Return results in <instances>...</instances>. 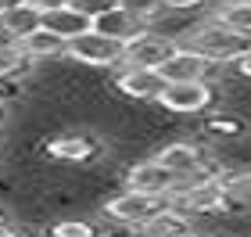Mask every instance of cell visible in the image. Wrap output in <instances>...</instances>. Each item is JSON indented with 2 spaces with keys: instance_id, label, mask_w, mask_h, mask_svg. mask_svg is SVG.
<instances>
[{
  "instance_id": "obj_1",
  "label": "cell",
  "mask_w": 251,
  "mask_h": 237,
  "mask_svg": "<svg viewBox=\"0 0 251 237\" xmlns=\"http://www.w3.org/2000/svg\"><path fill=\"white\" fill-rule=\"evenodd\" d=\"M187 47L190 51H198L201 58H208L212 65H226V61H241L244 54H251V40L244 36H237V32H230L226 26H219V22H204V26L198 29H190V36H187Z\"/></svg>"
},
{
  "instance_id": "obj_2",
  "label": "cell",
  "mask_w": 251,
  "mask_h": 237,
  "mask_svg": "<svg viewBox=\"0 0 251 237\" xmlns=\"http://www.w3.org/2000/svg\"><path fill=\"white\" fill-rule=\"evenodd\" d=\"M173 205L169 198H158V194H140V190H122L119 198H111L104 205V216L111 223H119V227H147L154 216H162V212Z\"/></svg>"
},
{
  "instance_id": "obj_3",
  "label": "cell",
  "mask_w": 251,
  "mask_h": 237,
  "mask_svg": "<svg viewBox=\"0 0 251 237\" xmlns=\"http://www.w3.org/2000/svg\"><path fill=\"white\" fill-rule=\"evenodd\" d=\"M179 47L162 32H140L133 43H126V69H151V72H162L165 61L173 58Z\"/></svg>"
},
{
  "instance_id": "obj_4",
  "label": "cell",
  "mask_w": 251,
  "mask_h": 237,
  "mask_svg": "<svg viewBox=\"0 0 251 237\" xmlns=\"http://www.w3.org/2000/svg\"><path fill=\"white\" fill-rule=\"evenodd\" d=\"M68 58H75L83 65H126V43L94 29V32L68 43Z\"/></svg>"
},
{
  "instance_id": "obj_5",
  "label": "cell",
  "mask_w": 251,
  "mask_h": 237,
  "mask_svg": "<svg viewBox=\"0 0 251 237\" xmlns=\"http://www.w3.org/2000/svg\"><path fill=\"white\" fill-rule=\"evenodd\" d=\"M212 97L215 94L208 83H165L154 105H162L165 111H179V115H198L212 105Z\"/></svg>"
},
{
  "instance_id": "obj_6",
  "label": "cell",
  "mask_w": 251,
  "mask_h": 237,
  "mask_svg": "<svg viewBox=\"0 0 251 237\" xmlns=\"http://www.w3.org/2000/svg\"><path fill=\"white\" fill-rule=\"evenodd\" d=\"M176 184H179V176H173L162 162H158V158L136 162V165L129 169V173H126V190H140V194H158V198H169Z\"/></svg>"
},
{
  "instance_id": "obj_7",
  "label": "cell",
  "mask_w": 251,
  "mask_h": 237,
  "mask_svg": "<svg viewBox=\"0 0 251 237\" xmlns=\"http://www.w3.org/2000/svg\"><path fill=\"white\" fill-rule=\"evenodd\" d=\"M215 69V65L208 58H201L198 51H190V47H179L173 58L165 61V69H162V79L165 83H208V72Z\"/></svg>"
},
{
  "instance_id": "obj_8",
  "label": "cell",
  "mask_w": 251,
  "mask_h": 237,
  "mask_svg": "<svg viewBox=\"0 0 251 237\" xmlns=\"http://www.w3.org/2000/svg\"><path fill=\"white\" fill-rule=\"evenodd\" d=\"M43 26L50 32H58L65 43H72L79 36H86V32H94V18L86 15V11H79L75 4H65V7H54L43 15Z\"/></svg>"
},
{
  "instance_id": "obj_9",
  "label": "cell",
  "mask_w": 251,
  "mask_h": 237,
  "mask_svg": "<svg viewBox=\"0 0 251 237\" xmlns=\"http://www.w3.org/2000/svg\"><path fill=\"white\" fill-rule=\"evenodd\" d=\"M115 83L126 97H136V101H158V94L165 90L162 72H151V69H122Z\"/></svg>"
},
{
  "instance_id": "obj_10",
  "label": "cell",
  "mask_w": 251,
  "mask_h": 237,
  "mask_svg": "<svg viewBox=\"0 0 251 237\" xmlns=\"http://www.w3.org/2000/svg\"><path fill=\"white\" fill-rule=\"evenodd\" d=\"M94 29L104 32V36H111V40H119V43H133L140 32H147L144 22H136L129 11H122V7H111L108 15L94 18Z\"/></svg>"
},
{
  "instance_id": "obj_11",
  "label": "cell",
  "mask_w": 251,
  "mask_h": 237,
  "mask_svg": "<svg viewBox=\"0 0 251 237\" xmlns=\"http://www.w3.org/2000/svg\"><path fill=\"white\" fill-rule=\"evenodd\" d=\"M158 162H162L173 176H194V173H201L204 162H201V151L194 148V144H169V148L158 151Z\"/></svg>"
},
{
  "instance_id": "obj_12",
  "label": "cell",
  "mask_w": 251,
  "mask_h": 237,
  "mask_svg": "<svg viewBox=\"0 0 251 237\" xmlns=\"http://www.w3.org/2000/svg\"><path fill=\"white\" fill-rule=\"evenodd\" d=\"M40 26H43V11L32 7L29 0H25V4H18V7H11L7 15L0 18V29H4L11 40H18V43L25 40L29 32H36Z\"/></svg>"
},
{
  "instance_id": "obj_13",
  "label": "cell",
  "mask_w": 251,
  "mask_h": 237,
  "mask_svg": "<svg viewBox=\"0 0 251 237\" xmlns=\"http://www.w3.org/2000/svg\"><path fill=\"white\" fill-rule=\"evenodd\" d=\"M100 151V144L94 137H58V140H50L47 144V155L50 158H58V162H90Z\"/></svg>"
},
{
  "instance_id": "obj_14",
  "label": "cell",
  "mask_w": 251,
  "mask_h": 237,
  "mask_svg": "<svg viewBox=\"0 0 251 237\" xmlns=\"http://www.w3.org/2000/svg\"><path fill=\"white\" fill-rule=\"evenodd\" d=\"M18 47L25 51L29 58H58V54H68V43L58 36V32H50L47 26H40L36 32H29Z\"/></svg>"
},
{
  "instance_id": "obj_15",
  "label": "cell",
  "mask_w": 251,
  "mask_h": 237,
  "mask_svg": "<svg viewBox=\"0 0 251 237\" xmlns=\"http://www.w3.org/2000/svg\"><path fill=\"white\" fill-rule=\"evenodd\" d=\"M140 234H144V237H190V219H187L179 209L169 205L162 216H154Z\"/></svg>"
},
{
  "instance_id": "obj_16",
  "label": "cell",
  "mask_w": 251,
  "mask_h": 237,
  "mask_svg": "<svg viewBox=\"0 0 251 237\" xmlns=\"http://www.w3.org/2000/svg\"><path fill=\"white\" fill-rule=\"evenodd\" d=\"M215 22L226 26L230 32H237V36L251 40V7L248 4H219L215 7Z\"/></svg>"
},
{
  "instance_id": "obj_17",
  "label": "cell",
  "mask_w": 251,
  "mask_h": 237,
  "mask_svg": "<svg viewBox=\"0 0 251 237\" xmlns=\"http://www.w3.org/2000/svg\"><path fill=\"white\" fill-rule=\"evenodd\" d=\"M50 237H100V230L90 219H61V223H54Z\"/></svg>"
},
{
  "instance_id": "obj_18",
  "label": "cell",
  "mask_w": 251,
  "mask_h": 237,
  "mask_svg": "<svg viewBox=\"0 0 251 237\" xmlns=\"http://www.w3.org/2000/svg\"><path fill=\"white\" fill-rule=\"evenodd\" d=\"M25 61H29V54L22 47H0V79L18 76L22 69H25Z\"/></svg>"
},
{
  "instance_id": "obj_19",
  "label": "cell",
  "mask_w": 251,
  "mask_h": 237,
  "mask_svg": "<svg viewBox=\"0 0 251 237\" xmlns=\"http://www.w3.org/2000/svg\"><path fill=\"white\" fill-rule=\"evenodd\" d=\"M119 7L129 11L136 22H144V26H147V22L158 18V11H162V0H119Z\"/></svg>"
},
{
  "instance_id": "obj_20",
  "label": "cell",
  "mask_w": 251,
  "mask_h": 237,
  "mask_svg": "<svg viewBox=\"0 0 251 237\" xmlns=\"http://www.w3.org/2000/svg\"><path fill=\"white\" fill-rule=\"evenodd\" d=\"M208 133H219V137H241V133H244V122H241V119L215 115V119H208Z\"/></svg>"
},
{
  "instance_id": "obj_21",
  "label": "cell",
  "mask_w": 251,
  "mask_h": 237,
  "mask_svg": "<svg viewBox=\"0 0 251 237\" xmlns=\"http://www.w3.org/2000/svg\"><path fill=\"white\" fill-rule=\"evenodd\" d=\"M72 4L79 11H86L90 18H100V15H108L111 7H119V0H72Z\"/></svg>"
},
{
  "instance_id": "obj_22",
  "label": "cell",
  "mask_w": 251,
  "mask_h": 237,
  "mask_svg": "<svg viewBox=\"0 0 251 237\" xmlns=\"http://www.w3.org/2000/svg\"><path fill=\"white\" fill-rule=\"evenodd\" d=\"M204 4L208 0H162V7H169V11H198Z\"/></svg>"
},
{
  "instance_id": "obj_23",
  "label": "cell",
  "mask_w": 251,
  "mask_h": 237,
  "mask_svg": "<svg viewBox=\"0 0 251 237\" xmlns=\"http://www.w3.org/2000/svg\"><path fill=\"white\" fill-rule=\"evenodd\" d=\"M32 7H40L43 15H47V11H54V7H65V4H72V0H29Z\"/></svg>"
},
{
  "instance_id": "obj_24",
  "label": "cell",
  "mask_w": 251,
  "mask_h": 237,
  "mask_svg": "<svg viewBox=\"0 0 251 237\" xmlns=\"http://www.w3.org/2000/svg\"><path fill=\"white\" fill-rule=\"evenodd\" d=\"M237 72H241V76H248V79H251V54H244V58H241V61H237Z\"/></svg>"
},
{
  "instance_id": "obj_25",
  "label": "cell",
  "mask_w": 251,
  "mask_h": 237,
  "mask_svg": "<svg viewBox=\"0 0 251 237\" xmlns=\"http://www.w3.org/2000/svg\"><path fill=\"white\" fill-rule=\"evenodd\" d=\"M18 4H25V0H0V18H4L11 7H18Z\"/></svg>"
},
{
  "instance_id": "obj_26",
  "label": "cell",
  "mask_w": 251,
  "mask_h": 237,
  "mask_svg": "<svg viewBox=\"0 0 251 237\" xmlns=\"http://www.w3.org/2000/svg\"><path fill=\"white\" fill-rule=\"evenodd\" d=\"M0 237H18V230L7 227V223H0Z\"/></svg>"
},
{
  "instance_id": "obj_27",
  "label": "cell",
  "mask_w": 251,
  "mask_h": 237,
  "mask_svg": "<svg viewBox=\"0 0 251 237\" xmlns=\"http://www.w3.org/2000/svg\"><path fill=\"white\" fill-rule=\"evenodd\" d=\"M223 4H248L251 7V0H223Z\"/></svg>"
},
{
  "instance_id": "obj_28",
  "label": "cell",
  "mask_w": 251,
  "mask_h": 237,
  "mask_svg": "<svg viewBox=\"0 0 251 237\" xmlns=\"http://www.w3.org/2000/svg\"><path fill=\"white\" fill-rule=\"evenodd\" d=\"M0 115H4V111H0Z\"/></svg>"
},
{
  "instance_id": "obj_29",
  "label": "cell",
  "mask_w": 251,
  "mask_h": 237,
  "mask_svg": "<svg viewBox=\"0 0 251 237\" xmlns=\"http://www.w3.org/2000/svg\"><path fill=\"white\" fill-rule=\"evenodd\" d=\"M0 223H4V219H0Z\"/></svg>"
}]
</instances>
